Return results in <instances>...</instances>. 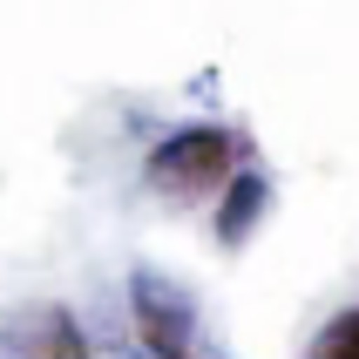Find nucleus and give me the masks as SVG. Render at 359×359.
<instances>
[{"instance_id": "obj_6", "label": "nucleus", "mask_w": 359, "mask_h": 359, "mask_svg": "<svg viewBox=\"0 0 359 359\" xmlns=\"http://www.w3.org/2000/svg\"><path fill=\"white\" fill-rule=\"evenodd\" d=\"M183 359H197V353H183Z\"/></svg>"}, {"instance_id": "obj_4", "label": "nucleus", "mask_w": 359, "mask_h": 359, "mask_svg": "<svg viewBox=\"0 0 359 359\" xmlns=\"http://www.w3.org/2000/svg\"><path fill=\"white\" fill-rule=\"evenodd\" d=\"M264 210H271V177L251 170V163H238V170L217 183V238L238 251V244L264 224Z\"/></svg>"}, {"instance_id": "obj_3", "label": "nucleus", "mask_w": 359, "mask_h": 359, "mask_svg": "<svg viewBox=\"0 0 359 359\" xmlns=\"http://www.w3.org/2000/svg\"><path fill=\"white\" fill-rule=\"evenodd\" d=\"M0 359H95V346L68 305L34 299L0 312Z\"/></svg>"}, {"instance_id": "obj_5", "label": "nucleus", "mask_w": 359, "mask_h": 359, "mask_svg": "<svg viewBox=\"0 0 359 359\" xmlns=\"http://www.w3.org/2000/svg\"><path fill=\"white\" fill-rule=\"evenodd\" d=\"M305 359H359V305H346V312H332V319L312 332V346H305Z\"/></svg>"}, {"instance_id": "obj_1", "label": "nucleus", "mask_w": 359, "mask_h": 359, "mask_svg": "<svg viewBox=\"0 0 359 359\" xmlns=\"http://www.w3.org/2000/svg\"><path fill=\"white\" fill-rule=\"evenodd\" d=\"M238 163H244V142L231 136V129H217V122H183V129H170V136L149 149L142 183H149L156 197H170V203H197V197H210Z\"/></svg>"}, {"instance_id": "obj_2", "label": "nucleus", "mask_w": 359, "mask_h": 359, "mask_svg": "<svg viewBox=\"0 0 359 359\" xmlns=\"http://www.w3.org/2000/svg\"><path fill=\"white\" fill-rule=\"evenodd\" d=\"M129 319H136V339L149 359H183L197 353V305L177 278H163L149 264L129 271Z\"/></svg>"}]
</instances>
